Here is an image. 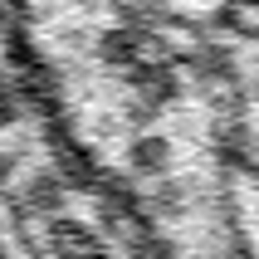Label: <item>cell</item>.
Masks as SVG:
<instances>
[]
</instances>
